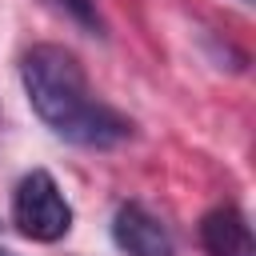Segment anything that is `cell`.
I'll return each instance as SVG.
<instances>
[{
	"label": "cell",
	"mask_w": 256,
	"mask_h": 256,
	"mask_svg": "<svg viewBox=\"0 0 256 256\" xmlns=\"http://www.w3.org/2000/svg\"><path fill=\"white\" fill-rule=\"evenodd\" d=\"M0 256H16V252H8V248H0Z\"/></svg>",
	"instance_id": "8992f818"
},
{
	"label": "cell",
	"mask_w": 256,
	"mask_h": 256,
	"mask_svg": "<svg viewBox=\"0 0 256 256\" xmlns=\"http://www.w3.org/2000/svg\"><path fill=\"white\" fill-rule=\"evenodd\" d=\"M20 84L32 112L68 144L112 148L128 136V120L92 92L84 64L60 44H36L32 52H24Z\"/></svg>",
	"instance_id": "6da1fadb"
},
{
	"label": "cell",
	"mask_w": 256,
	"mask_h": 256,
	"mask_svg": "<svg viewBox=\"0 0 256 256\" xmlns=\"http://www.w3.org/2000/svg\"><path fill=\"white\" fill-rule=\"evenodd\" d=\"M12 224L28 240H40V244H52V240L68 236V228H72V204L64 200L60 184L44 168H32L16 184V192H12Z\"/></svg>",
	"instance_id": "7a4b0ae2"
},
{
	"label": "cell",
	"mask_w": 256,
	"mask_h": 256,
	"mask_svg": "<svg viewBox=\"0 0 256 256\" xmlns=\"http://www.w3.org/2000/svg\"><path fill=\"white\" fill-rule=\"evenodd\" d=\"M112 240L128 256H176V240L160 216H152L144 204H124L112 216Z\"/></svg>",
	"instance_id": "3957f363"
},
{
	"label": "cell",
	"mask_w": 256,
	"mask_h": 256,
	"mask_svg": "<svg viewBox=\"0 0 256 256\" xmlns=\"http://www.w3.org/2000/svg\"><path fill=\"white\" fill-rule=\"evenodd\" d=\"M60 12H68L76 24H84L88 32H100V12H96V0H52Z\"/></svg>",
	"instance_id": "5b68a950"
},
{
	"label": "cell",
	"mask_w": 256,
	"mask_h": 256,
	"mask_svg": "<svg viewBox=\"0 0 256 256\" xmlns=\"http://www.w3.org/2000/svg\"><path fill=\"white\" fill-rule=\"evenodd\" d=\"M200 240H204L208 256H256L252 228H248L244 212L232 208V204L212 208V212L200 220Z\"/></svg>",
	"instance_id": "277c9868"
}]
</instances>
